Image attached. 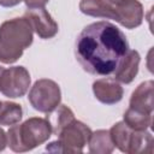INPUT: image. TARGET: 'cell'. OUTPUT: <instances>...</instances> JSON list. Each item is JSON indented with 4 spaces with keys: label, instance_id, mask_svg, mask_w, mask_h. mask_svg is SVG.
<instances>
[{
    "label": "cell",
    "instance_id": "9",
    "mask_svg": "<svg viewBox=\"0 0 154 154\" xmlns=\"http://www.w3.org/2000/svg\"><path fill=\"white\" fill-rule=\"evenodd\" d=\"M117 22L126 29H135L143 22V6L138 0H125L114 6Z\"/></svg>",
    "mask_w": 154,
    "mask_h": 154
},
{
    "label": "cell",
    "instance_id": "5",
    "mask_svg": "<svg viewBox=\"0 0 154 154\" xmlns=\"http://www.w3.org/2000/svg\"><path fill=\"white\" fill-rule=\"evenodd\" d=\"M91 130L79 120H72L57 135L58 141L47 146L48 152L55 153H82L85 144H88Z\"/></svg>",
    "mask_w": 154,
    "mask_h": 154
},
{
    "label": "cell",
    "instance_id": "14",
    "mask_svg": "<svg viewBox=\"0 0 154 154\" xmlns=\"http://www.w3.org/2000/svg\"><path fill=\"white\" fill-rule=\"evenodd\" d=\"M88 144L89 152L94 154H109L114 149V144L108 130H97L91 132Z\"/></svg>",
    "mask_w": 154,
    "mask_h": 154
},
{
    "label": "cell",
    "instance_id": "15",
    "mask_svg": "<svg viewBox=\"0 0 154 154\" xmlns=\"http://www.w3.org/2000/svg\"><path fill=\"white\" fill-rule=\"evenodd\" d=\"M123 122L134 130L144 131L152 125V113L142 112L129 107L124 113Z\"/></svg>",
    "mask_w": 154,
    "mask_h": 154
},
{
    "label": "cell",
    "instance_id": "19",
    "mask_svg": "<svg viewBox=\"0 0 154 154\" xmlns=\"http://www.w3.org/2000/svg\"><path fill=\"white\" fill-rule=\"evenodd\" d=\"M7 146V135L6 132L0 128V152H2Z\"/></svg>",
    "mask_w": 154,
    "mask_h": 154
},
{
    "label": "cell",
    "instance_id": "1",
    "mask_svg": "<svg viewBox=\"0 0 154 154\" xmlns=\"http://www.w3.org/2000/svg\"><path fill=\"white\" fill-rule=\"evenodd\" d=\"M129 51L124 32L105 20L87 25L78 35L75 55L84 71L96 76H109Z\"/></svg>",
    "mask_w": 154,
    "mask_h": 154
},
{
    "label": "cell",
    "instance_id": "13",
    "mask_svg": "<svg viewBox=\"0 0 154 154\" xmlns=\"http://www.w3.org/2000/svg\"><path fill=\"white\" fill-rule=\"evenodd\" d=\"M79 10L82 13L97 18H107L117 22L114 6L106 0H81Z\"/></svg>",
    "mask_w": 154,
    "mask_h": 154
},
{
    "label": "cell",
    "instance_id": "2",
    "mask_svg": "<svg viewBox=\"0 0 154 154\" xmlns=\"http://www.w3.org/2000/svg\"><path fill=\"white\" fill-rule=\"evenodd\" d=\"M34 30L25 17L13 18L0 25V61L13 64L32 43Z\"/></svg>",
    "mask_w": 154,
    "mask_h": 154
},
{
    "label": "cell",
    "instance_id": "17",
    "mask_svg": "<svg viewBox=\"0 0 154 154\" xmlns=\"http://www.w3.org/2000/svg\"><path fill=\"white\" fill-rule=\"evenodd\" d=\"M54 114L51 116V118L48 119L51 125H52V129H53V132L55 135H58L63 128H65L67 124H70L72 120H75V114L73 112L65 105H59L55 109H54Z\"/></svg>",
    "mask_w": 154,
    "mask_h": 154
},
{
    "label": "cell",
    "instance_id": "20",
    "mask_svg": "<svg viewBox=\"0 0 154 154\" xmlns=\"http://www.w3.org/2000/svg\"><path fill=\"white\" fill-rule=\"evenodd\" d=\"M22 0H0V6L2 7H13L18 4H20Z\"/></svg>",
    "mask_w": 154,
    "mask_h": 154
},
{
    "label": "cell",
    "instance_id": "7",
    "mask_svg": "<svg viewBox=\"0 0 154 154\" xmlns=\"http://www.w3.org/2000/svg\"><path fill=\"white\" fill-rule=\"evenodd\" d=\"M30 73L24 66H12L2 71L0 78V91L11 99L26 94L30 87Z\"/></svg>",
    "mask_w": 154,
    "mask_h": 154
},
{
    "label": "cell",
    "instance_id": "4",
    "mask_svg": "<svg viewBox=\"0 0 154 154\" xmlns=\"http://www.w3.org/2000/svg\"><path fill=\"white\" fill-rule=\"evenodd\" d=\"M108 131L114 147L123 153H153V136L146 130L137 131L129 128L124 122H118Z\"/></svg>",
    "mask_w": 154,
    "mask_h": 154
},
{
    "label": "cell",
    "instance_id": "22",
    "mask_svg": "<svg viewBox=\"0 0 154 154\" xmlns=\"http://www.w3.org/2000/svg\"><path fill=\"white\" fill-rule=\"evenodd\" d=\"M5 70V67H2V66H0V78H1V75H2V71Z\"/></svg>",
    "mask_w": 154,
    "mask_h": 154
},
{
    "label": "cell",
    "instance_id": "12",
    "mask_svg": "<svg viewBox=\"0 0 154 154\" xmlns=\"http://www.w3.org/2000/svg\"><path fill=\"white\" fill-rule=\"evenodd\" d=\"M153 81H146L141 83L131 94L130 106L131 108L152 113L153 112Z\"/></svg>",
    "mask_w": 154,
    "mask_h": 154
},
{
    "label": "cell",
    "instance_id": "11",
    "mask_svg": "<svg viewBox=\"0 0 154 154\" xmlns=\"http://www.w3.org/2000/svg\"><path fill=\"white\" fill-rule=\"evenodd\" d=\"M140 60H141V57L138 52L135 49H129L126 54L123 57V59L119 61L117 69L113 72L114 79L124 84L131 83L138 72Z\"/></svg>",
    "mask_w": 154,
    "mask_h": 154
},
{
    "label": "cell",
    "instance_id": "3",
    "mask_svg": "<svg viewBox=\"0 0 154 154\" xmlns=\"http://www.w3.org/2000/svg\"><path fill=\"white\" fill-rule=\"evenodd\" d=\"M52 134L53 129L47 118L32 117L23 124L11 125L7 131V144L13 152H28L43 144Z\"/></svg>",
    "mask_w": 154,
    "mask_h": 154
},
{
    "label": "cell",
    "instance_id": "18",
    "mask_svg": "<svg viewBox=\"0 0 154 154\" xmlns=\"http://www.w3.org/2000/svg\"><path fill=\"white\" fill-rule=\"evenodd\" d=\"M49 0H24L28 8H41L45 7Z\"/></svg>",
    "mask_w": 154,
    "mask_h": 154
},
{
    "label": "cell",
    "instance_id": "6",
    "mask_svg": "<svg viewBox=\"0 0 154 154\" xmlns=\"http://www.w3.org/2000/svg\"><path fill=\"white\" fill-rule=\"evenodd\" d=\"M28 99L34 109L48 114L60 105L61 91L58 83L48 78H42L34 83Z\"/></svg>",
    "mask_w": 154,
    "mask_h": 154
},
{
    "label": "cell",
    "instance_id": "8",
    "mask_svg": "<svg viewBox=\"0 0 154 154\" xmlns=\"http://www.w3.org/2000/svg\"><path fill=\"white\" fill-rule=\"evenodd\" d=\"M24 17L29 20L32 30L37 34L38 37L48 40L58 34V24L45 7L29 8L28 11H25Z\"/></svg>",
    "mask_w": 154,
    "mask_h": 154
},
{
    "label": "cell",
    "instance_id": "16",
    "mask_svg": "<svg viewBox=\"0 0 154 154\" xmlns=\"http://www.w3.org/2000/svg\"><path fill=\"white\" fill-rule=\"evenodd\" d=\"M23 109L19 103L0 101V125H14L22 120Z\"/></svg>",
    "mask_w": 154,
    "mask_h": 154
},
{
    "label": "cell",
    "instance_id": "21",
    "mask_svg": "<svg viewBox=\"0 0 154 154\" xmlns=\"http://www.w3.org/2000/svg\"><path fill=\"white\" fill-rule=\"evenodd\" d=\"M107 2H109L111 5H113V6H117V5H119V4H122V2H124L125 0H106Z\"/></svg>",
    "mask_w": 154,
    "mask_h": 154
},
{
    "label": "cell",
    "instance_id": "10",
    "mask_svg": "<svg viewBox=\"0 0 154 154\" xmlns=\"http://www.w3.org/2000/svg\"><path fill=\"white\" fill-rule=\"evenodd\" d=\"M95 97L105 105H114L123 99V87L114 78H101L93 83Z\"/></svg>",
    "mask_w": 154,
    "mask_h": 154
}]
</instances>
